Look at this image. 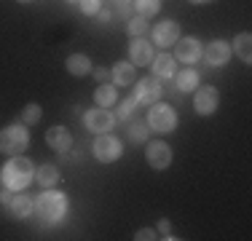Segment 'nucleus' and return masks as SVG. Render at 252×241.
I'll list each match as a JSON object with an SVG mask.
<instances>
[{
  "label": "nucleus",
  "instance_id": "obj_1",
  "mask_svg": "<svg viewBox=\"0 0 252 241\" xmlns=\"http://www.w3.org/2000/svg\"><path fill=\"white\" fill-rule=\"evenodd\" d=\"M0 177H3V185L11 190H25L30 182L35 180V164L25 155H11V161L3 166V172H0Z\"/></svg>",
  "mask_w": 252,
  "mask_h": 241
},
{
  "label": "nucleus",
  "instance_id": "obj_2",
  "mask_svg": "<svg viewBox=\"0 0 252 241\" xmlns=\"http://www.w3.org/2000/svg\"><path fill=\"white\" fill-rule=\"evenodd\" d=\"M35 212L40 214V220H43V222L54 225V222L64 220V214H67V196L59 193V190L46 188L38 198H35Z\"/></svg>",
  "mask_w": 252,
  "mask_h": 241
},
{
  "label": "nucleus",
  "instance_id": "obj_3",
  "mask_svg": "<svg viewBox=\"0 0 252 241\" xmlns=\"http://www.w3.org/2000/svg\"><path fill=\"white\" fill-rule=\"evenodd\" d=\"M30 145V131L25 129V123H14L0 129V153L5 155H19L22 150H27Z\"/></svg>",
  "mask_w": 252,
  "mask_h": 241
},
{
  "label": "nucleus",
  "instance_id": "obj_4",
  "mask_svg": "<svg viewBox=\"0 0 252 241\" xmlns=\"http://www.w3.org/2000/svg\"><path fill=\"white\" fill-rule=\"evenodd\" d=\"M148 123H151V129L158 131V134H169V131H175L177 129L175 107L166 105V102H153L151 113H148Z\"/></svg>",
  "mask_w": 252,
  "mask_h": 241
},
{
  "label": "nucleus",
  "instance_id": "obj_5",
  "mask_svg": "<svg viewBox=\"0 0 252 241\" xmlns=\"http://www.w3.org/2000/svg\"><path fill=\"white\" fill-rule=\"evenodd\" d=\"M92 153H94V158H97L99 164H113V161L121 158L124 145L116 134L105 131V134H97V140H94V145H92Z\"/></svg>",
  "mask_w": 252,
  "mask_h": 241
},
{
  "label": "nucleus",
  "instance_id": "obj_6",
  "mask_svg": "<svg viewBox=\"0 0 252 241\" xmlns=\"http://www.w3.org/2000/svg\"><path fill=\"white\" fill-rule=\"evenodd\" d=\"M113 123H116V116L110 110H105V107H94V110H89L83 116V126L92 134H105V131L113 129Z\"/></svg>",
  "mask_w": 252,
  "mask_h": 241
},
{
  "label": "nucleus",
  "instance_id": "obj_7",
  "mask_svg": "<svg viewBox=\"0 0 252 241\" xmlns=\"http://www.w3.org/2000/svg\"><path fill=\"white\" fill-rule=\"evenodd\" d=\"M145 161L151 164V169H156V172H164V169L172 166V148L166 142H151L145 150Z\"/></svg>",
  "mask_w": 252,
  "mask_h": 241
},
{
  "label": "nucleus",
  "instance_id": "obj_8",
  "mask_svg": "<svg viewBox=\"0 0 252 241\" xmlns=\"http://www.w3.org/2000/svg\"><path fill=\"white\" fill-rule=\"evenodd\" d=\"M196 113L199 116H212L215 110H218V105H220V94H218V89L215 86H201V89H196Z\"/></svg>",
  "mask_w": 252,
  "mask_h": 241
},
{
  "label": "nucleus",
  "instance_id": "obj_9",
  "mask_svg": "<svg viewBox=\"0 0 252 241\" xmlns=\"http://www.w3.org/2000/svg\"><path fill=\"white\" fill-rule=\"evenodd\" d=\"M201 57V43L196 38H183L180 35L177 43H175V59L177 62H185V64H196Z\"/></svg>",
  "mask_w": 252,
  "mask_h": 241
},
{
  "label": "nucleus",
  "instance_id": "obj_10",
  "mask_svg": "<svg viewBox=\"0 0 252 241\" xmlns=\"http://www.w3.org/2000/svg\"><path fill=\"white\" fill-rule=\"evenodd\" d=\"M201 57L207 59V64H212V67H223L228 59H231V46H228L225 40L215 38L212 43H207V48L201 51Z\"/></svg>",
  "mask_w": 252,
  "mask_h": 241
},
{
  "label": "nucleus",
  "instance_id": "obj_11",
  "mask_svg": "<svg viewBox=\"0 0 252 241\" xmlns=\"http://www.w3.org/2000/svg\"><path fill=\"white\" fill-rule=\"evenodd\" d=\"M177 38H180V24H177L175 19L158 22V24L153 27V43H156V46H161V48L177 43Z\"/></svg>",
  "mask_w": 252,
  "mask_h": 241
},
{
  "label": "nucleus",
  "instance_id": "obj_12",
  "mask_svg": "<svg viewBox=\"0 0 252 241\" xmlns=\"http://www.w3.org/2000/svg\"><path fill=\"white\" fill-rule=\"evenodd\" d=\"M134 99L142 102V105H153V102L161 99V83L158 78H142L134 86Z\"/></svg>",
  "mask_w": 252,
  "mask_h": 241
},
{
  "label": "nucleus",
  "instance_id": "obj_13",
  "mask_svg": "<svg viewBox=\"0 0 252 241\" xmlns=\"http://www.w3.org/2000/svg\"><path fill=\"white\" fill-rule=\"evenodd\" d=\"M46 145H49L51 150H57V153H67V150L73 148V134H70V129H64V126H51V129L46 131Z\"/></svg>",
  "mask_w": 252,
  "mask_h": 241
},
{
  "label": "nucleus",
  "instance_id": "obj_14",
  "mask_svg": "<svg viewBox=\"0 0 252 241\" xmlns=\"http://www.w3.org/2000/svg\"><path fill=\"white\" fill-rule=\"evenodd\" d=\"M153 46L148 43V40H142V38H134V43L129 46V59H131V64L134 67H145V64H151L153 62Z\"/></svg>",
  "mask_w": 252,
  "mask_h": 241
},
{
  "label": "nucleus",
  "instance_id": "obj_15",
  "mask_svg": "<svg viewBox=\"0 0 252 241\" xmlns=\"http://www.w3.org/2000/svg\"><path fill=\"white\" fill-rule=\"evenodd\" d=\"M151 64H153L156 78H172L177 72V59L172 54H158V57H153Z\"/></svg>",
  "mask_w": 252,
  "mask_h": 241
},
{
  "label": "nucleus",
  "instance_id": "obj_16",
  "mask_svg": "<svg viewBox=\"0 0 252 241\" xmlns=\"http://www.w3.org/2000/svg\"><path fill=\"white\" fill-rule=\"evenodd\" d=\"M64 67H67L70 75L83 78V75H89V72H92V59H89L86 54H70L67 62H64Z\"/></svg>",
  "mask_w": 252,
  "mask_h": 241
},
{
  "label": "nucleus",
  "instance_id": "obj_17",
  "mask_svg": "<svg viewBox=\"0 0 252 241\" xmlns=\"http://www.w3.org/2000/svg\"><path fill=\"white\" fill-rule=\"evenodd\" d=\"M8 207H11V214H14V217H19V220H25V217H30V214H32V209H35V201H32V198H27L25 193H22V196H11Z\"/></svg>",
  "mask_w": 252,
  "mask_h": 241
},
{
  "label": "nucleus",
  "instance_id": "obj_18",
  "mask_svg": "<svg viewBox=\"0 0 252 241\" xmlns=\"http://www.w3.org/2000/svg\"><path fill=\"white\" fill-rule=\"evenodd\" d=\"M110 78L118 83V86H131V83H134V64H129V62H116V64H113Z\"/></svg>",
  "mask_w": 252,
  "mask_h": 241
},
{
  "label": "nucleus",
  "instance_id": "obj_19",
  "mask_svg": "<svg viewBox=\"0 0 252 241\" xmlns=\"http://www.w3.org/2000/svg\"><path fill=\"white\" fill-rule=\"evenodd\" d=\"M233 51H236V57L242 59V62H252V35L250 32H239L236 38H233Z\"/></svg>",
  "mask_w": 252,
  "mask_h": 241
},
{
  "label": "nucleus",
  "instance_id": "obj_20",
  "mask_svg": "<svg viewBox=\"0 0 252 241\" xmlns=\"http://www.w3.org/2000/svg\"><path fill=\"white\" fill-rule=\"evenodd\" d=\"M35 180H38L40 188H54L59 182V169L54 164H43L40 169H35Z\"/></svg>",
  "mask_w": 252,
  "mask_h": 241
},
{
  "label": "nucleus",
  "instance_id": "obj_21",
  "mask_svg": "<svg viewBox=\"0 0 252 241\" xmlns=\"http://www.w3.org/2000/svg\"><path fill=\"white\" fill-rule=\"evenodd\" d=\"M175 78H177V89L180 91H193V89H199V72H196L193 67H188V70H183V72H175Z\"/></svg>",
  "mask_w": 252,
  "mask_h": 241
},
{
  "label": "nucleus",
  "instance_id": "obj_22",
  "mask_svg": "<svg viewBox=\"0 0 252 241\" xmlns=\"http://www.w3.org/2000/svg\"><path fill=\"white\" fill-rule=\"evenodd\" d=\"M116 99H118L116 86H107V83H99V86H97V91H94V102H97L99 107H113V105H116Z\"/></svg>",
  "mask_w": 252,
  "mask_h": 241
},
{
  "label": "nucleus",
  "instance_id": "obj_23",
  "mask_svg": "<svg viewBox=\"0 0 252 241\" xmlns=\"http://www.w3.org/2000/svg\"><path fill=\"white\" fill-rule=\"evenodd\" d=\"M43 116V110H40V105H35V102H30L27 107H22V123L25 126H35Z\"/></svg>",
  "mask_w": 252,
  "mask_h": 241
},
{
  "label": "nucleus",
  "instance_id": "obj_24",
  "mask_svg": "<svg viewBox=\"0 0 252 241\" xmlns=\"http://www.w3.org/2000/svg\"><path fill=\"white\" fill-rule=\"evenodd\" d=\"M134 8L140 16H156L161 11V0H134Z\"/></svg>",
  "mask_w": 252,
  "mask_h": 241
},
{
  "label": "nucleus",
  "instance_id": "obj_25",
  "mask_svg": "<svg viewBox=\"0 0 252 241\" xmlns=\"http://www.w3.org/2000/svg\"><path fill=\"white\" fill-rule=\"evenodd\" d=\"M126 32L134 35V38H142V35L148 32V22H145V16H134V19L126 22Z\"/></svg>",
  "mask_w": 252,
  "mask_h": 241
},
{
  "label": "nucleus",
  "instance_id": "obj_26",
  "mask_svg": "<svg viewBox=\"0 0 252 241\" xmlns=\"http://www.w3.org/2000/svg\"><path fill=\"white\" fill-rule=\"evenodd\" d=\"M134 107H137V99H134V96H126V99L121 102V107H118V118L126 120L131 113H134Z\"/></svg>",
  "mask_w": 252,
  "mask_h": 241
},
{
  "label": "nucleus",
  "instance_id": "obj_27",
  "mask_svg": "<svg viewBox=\"0 0 252 241\" xmlns=\"http://www.w3.org/2000/svg\"><path fill=\"white\" fill-rule=\"evenodd\" d=\"M129 137H131V142H145L148 140V126L145 123H134L129 129Z\"/></svg>",
  "mask_w": 252,
  "mask_h": 241
},
{
  "label": "nucleus",
  "instance_id": "obj_28",
  "mask_svg": "<svg viewBox=\"0 0 252 241\" xmlns=\"http://www.w3.org/2000/svg\"><path fill=\"white\" fill-rule=\"evenodd\" d=\"M78 3H81V11L86 16H92V14H97V11H99V0H78Z\"/></svg>",
  "mask_w": 252,
  "mask_h": 241
},
{
  "label": "nucleus",
  "instance_id": "obj_29",
  "mask_svg": "<svg viewBox=\"0 0 252 241\" xmlns=\"http://www.w3.org/2000/svg\"><path fill=\"white\" fill-rule=\"evenodd\" d=\"M158 233H161V239H166V241H175V239H177V236H172L169 220H158Z\"/></svg>",
  "mask_w": 252,
  "mask_h": 241
},
{
  "label": "nucleus",
  "instance_id": "obj_30",
  "mask_svg": "<svg viewBox=\"0 0 252 241\" xmlns=\"http://www.w3.org/2000/svg\"><path fill=\"white\" fill-rule=\"evenodd\" d=\"M134 239L137 241H153L156 239V231H153V228H140V231L134 233Z\"/></svg>",
  "mask_w": 252,
  "mask_h": 241
},
{
  "label": "nucleus",
  "instance_id": "obj_31",
  "mask_svg": "<svg viewBox=\"0 0 252 241\" xmlns=\"http://www.w3.org/2000/svg\"><path fill=\"white\" fill-rule=\"evenodd\" d=\"M107 75H110L107 67H97V70H94V78H97L99 83H107Z\"/></svg>",
  "mask_w": 252,
  "mask_h": 241
},
{
  "label": "nucleus",
  "instance_id": "obj_32",
  "mask_svg": "<svg viewBox=\"0 0 252 241\" xmlns=\"http://www.w3.org/2000/svg\"><path fill=\"white\" fill-rule=\"evenodd\" d=\"M97 14H99V19H102V22H107V19H110V14H107V11H102V8L97 11Z\"/></svg>",
  "mask_w": 252,
  "mask_h": 241
},
{
  "label": "nucleus",
  "instance_id": "obj_33",
  "mask_svg": "<svg viewBox=\"0 0 252 241\" xmlns=\"http://www.w3.org/2000/svg\"><path fill=\"white\" fill-rule=\"evenodd\" d=\"M11 201V196H8V193H0V204H8Z\"/></svg>",
  "mask_w": 252,
  "mask_h": 241
},
{
  "label": "nucleus",
  "instance_id": "obj_34",
  "mask_svg": "<svg viewBox=\"0 0 252 241\" xmlns=\"http://www.w3.org/2000/svg\"><path fill=\"white\" fill-rule=\"evenodd\" d=\"M188 3H193V5H204V3H212V0H188Z\"/></svg>",
  "mask_w": 252,
  "mask_h": 241
},
{
  "label": "nucleus",
  "instance_id": "obj_35",
  "mask_svg": "<svg viewBox=\"0 0 252 241\" xmlns=\"http://www.w3.org/2000/svg\"><path fill=\"white\" fill-rule=\"evenodd\" d=\"M16 3H30V0H16Z\"/></svg>",
  "mask_w": 252,
  "mask_h": 241
},
{
  "label": "nucleus",
  "instance_id": "obj_36",
  "mask_svg": "<svg viewBox=\"0 0 252 241\" xmlns=\"http://www.w3.org/2000/svg\"><path fill=\"white\" fill-rule=\"evenodd\" d=\"M67 3H78V0H67Z\"/></svg>",
  "mask_w": 252,
  "mask_h": 241
}]
</instances>
